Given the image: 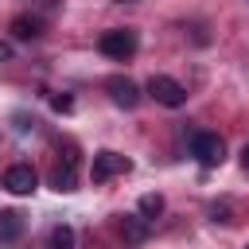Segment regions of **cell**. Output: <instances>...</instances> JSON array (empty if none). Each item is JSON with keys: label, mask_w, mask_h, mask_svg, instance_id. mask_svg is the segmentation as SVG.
<instances>
[{"label": "cell", "mask_w": 249, "mask_h": 249, "mask_svg": "<svg viewBox=\"0 0 249 249\" xmlns=\"http://www.w3.org/2000/svg\"><path fill=\"white\" fill-rule=\"evenodd\" d=\"M101 54H109V58H117V62H124V58H132L136 54V31H128V27H113V31H105L101 35Z\"/></svg>", "instance_id": "6da1fadb"}, {"label": "cell", "mask_w": 249, "mask_h": 249, "mask_svg": "<svg viewBox=\"0 0 249 249\" xmlns=\"http://www.w3.org/2000/svg\"><path fill=\"white\" fill-rule=\"evenodd\" d=\"M191 156H195L202 167H218V163L226 160V144H222L218 132H198V136L191 140Z\"/></svg>", "instance_id": "7a4b0ae2"}, {"label": "cell", "mask_w": 249, "mask_h": 249, "mask_svg": "<svg viewBox=\"0 0 249 249\" xmlns=\"http://www.w3.org/2000/svg\"><path fill=\"white\" fill-rule=\"evenodd\" d=\"M148 93H152L160 105H167V109H179V105L187 101V89H183L175 78H167V74H152V78H148Z\"/></svg>", "instance_id": "3957f363"}, {"label": "cell", "mask_w": 249, "mask_h": 249, "mask_svg": "<svg viewBox=\"0 0 249 249\" xmlns=\"http://www.w3.org/2000/svg\"><path fill=\"white\" fill-rule=\"evenodd\" d=\"M121 171H128V160H124V156H117V152H97V156H93V167H89L93 183H105V179H113V175H121Z\"/></svg>", "instance_id": "277c9868"}, {"label": "cell", "mask_w": 249, "mask_h": 249, "mask_svg": "<svg viewBox=\"0 0 249 249\" xmlns=\"http://www.w3.org/2000/svg\"><path fill=\"white\" fill-rule=\"evenodd\" d=\"M35 183H39V179H35V171H31L27 163H12V167L4 171V187H8L12 195H31Z\"/></svg>", "instance_id": "5b68a950"}, {"label": "cell", "mask_w": 249, "mask_h": 249, "mask_svg": "<svg viewBox=\"0 0 249 249\" xmlns=\"http://www.w3.org/2000/svg\"><path fill=\"white\" fill-rule=\"evenodd\" d=\"M105 89H109V97H113L117 105H124V109H132V105L140 101V89H136L132 78H121V74H117V78L105 82Z\"/></svg>", "instance_id": "8992f818"}, {"label": "cell", "mask_w": 249, "mask_h": 249, "mask_svg": "<svg viewBox=\"0 0 249 249\" xmlns=\"http://www.w3.org/2000/svg\"><path fill=\"white\" fill-rule=\"evenodd\" d=\"M78 163H74V156H66L62 163H54V171H51V187L54 191H74V183H78V171H74Z\"/></svg>", "instance_id": "52a82bcc"}, {"label": "cell", "mask_w": 249, "mask_h": 249, "mask_svg": "<svg viewBox=\"0 0 249 249\" xmlns=\"http://www.w3.org/2000/svg\"><path fill=\"white\" fill-rule=\"evenodd\" d=\"M121 237H124V245H144L148 241V218H121Z\"/></svg>", "instance_id": "ba28073f"}, {"label": "cell", "mask_w": 249, "mask_h": 249, "mask_svg": "<svg viewBox=\"0 0 249 249\" xmlns=\"http://www.w3.org/2000/svg\"><path fill=\"white\" fill-rule=\"evenodd\" d=\"M19 233H23V214L0 210V241H16Z\"/></svg>", "instance_id": "9c48e42d"}, {"label": "cell", "mask_w": 249, "mask_h": 249, "mask_svg": "<svg viewBox=\"0 0 249 249\" xmlns=\"http://www.w3.org/2000/svg\"><path fill=\"white\" fill-rule=\"evenodd\" d=\"M39 31H43V23H39L35 16H16V19H12V35H16V39H35Z\"/></svg>", "instance_id": "30bf717a"}, {"label": "cell", "mask_w": 249, "mask_h": 249, "mask_svg": "<svg viewBox=\"0 0 249 249\" xmlns=\"http://www.w3.org/2000/svg\"><path fill=\"white\" fill-rule=\"evenodd\" d=\"M160 214H163V195H156V191L144 195V198H140V218L152 222V218H160Z\"/></svg>", "instance_id": "8fae6325"}, {"label": "cell", "mask_w": 249, "mask_h": 249, "mask_svg": "<svg viewBox=\"0 0 249 249\" xmlns=\"http://www.w3.org/2000/svg\"><path fill=\"white\" fill-rule=\"evenodd\" d=\"M51 249H74V230H70L66 222L51 230Z\"/></svg>", "instance_id": "7c38bea8"}, {"label": "cell", "mask_w": 249, "mask_h": 249, "mask_svg": "<svg viewBox=\"0 0 249 249\" xmlns=\"http://www.w3.org/2000/svg\"><path fill=\"white\" fill-rule=\"evenodd\" d=\"M51 109H54V113H70V109H74V97H70V93H54V97H51Z\"/></svg>", "instance_id": "4fadbf2b"}, {"label": "cell", "mask_w": 249, "mask_h": 249, "mask_svg": "<svg viewBox=\"0 0 249 249\" xmlns=\"http://www.w3.org/2000/svg\"><path fill=\"white\" fill-rule=\"evenodd\" d=\"M210 214H214V218H218V222H233V218H230V206H226V202H222V206H214V210H210Z\"/></svg>", "instance_id": "5bb4252c"}, {"label": "cell", "mask_w": 249, "mask_h": 249, "mask_svg": "<svg viewBox=\"0 0 249 249\" xmlns=\"http://www.w3.org/2000/svg\"><path fill=\"white\" fill-rule=\"evenodd\" d=\"M0 58H12V43H0Z\"/></svg>", "instance_id": "9a60e30c"}, {"label": "cell", "mask_w": 249, "mask_h": 249, "mask_svg": "<svg viewBox=\"0 0 249 249\" xmlns=\"http://www.w3.org/2000/svg\"><path fill=\"white\" fill-rule=\"evenodd\" d=\"M241 167H245V171H249V144H245V148H241Z\"/></svg>", "instance_id": "2e32d148"}, {"label": "cell", "mask_w": 249, "mask_h": 249, "mask_svg": "<svg viewBox=\"0 0 249 249\" xmlns=\"http://www.w3.org/2000/svg\"><path fill=\"white\" fill-rule=\"evenodd\" d=\"M121 4H124V0H121Z\"/></svg>", "instance_id": "e0dca14e"}]
</instances>
